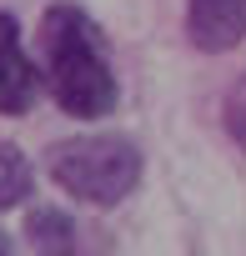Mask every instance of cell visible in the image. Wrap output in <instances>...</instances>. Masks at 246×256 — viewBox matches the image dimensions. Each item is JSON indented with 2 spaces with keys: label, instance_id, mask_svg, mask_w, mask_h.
I'll use <instances>...</instances> for the list:
<instances>
[{
  "label": "cell",
  "instance_id": "cell-1",
  "mask_svg": "<svg viewBox=\"0 0 246 256\" xmlns=\"http://www.w3.org/2000/svg\"><path fill=\"white\" fill-rule=\"evenodd\" d=\"M40 86L70 120H106L120 106V76L110 66V46L100 26L76 6L56 0L40 16Z\"/></svg>",
  "mask_w": 246,
  "mask_h": 256
},
{
  "label": "cell",
  "instance_id": "cell-2",
  "mask_svg": "<svg viewBox=\"0 0 246 256\" xmlns=\"http://www.w3.org/2000/svg\"><path fill=\"white\" fill-rule=\"evenodd\" d=\"M46 176L80 206L110 211L120 206L146 176V156L131 136L116 131H80L46 146Z\"/></svg>",
  "mask_w": 246,
  "mask_h": 256
},
{
  "label": "cell",
  "instance_id": "cell-3",
  "mask_svg": "<svg viewBox=\"0 0 246 256\" xmlns=\"http://www.w3.org/2000/svg\"><path fill=\"white\" fill-rule=\"evenodd\" d=\"M40 66L20 40V20L0 10V116H26L40 100Z\"/></svg>",
  "mask_w": 246,
  "mask_h": 256
},
{
  "label": "cell",
  "instance_id": "cell-4",
  "mask_svg": "<svg viewBox=\"0 0 246 256\" xmlns=\"http://www.w3.org/2000/svg\"><path fill=\"white\" fill-rule=\"evenodd\" d=\"M186 40L201 56H226L246 40V0H186Z\"/></svg>",
  "mask_w": 246,
  "mask_h": 256
},
{
  "label": "cell",
  "instance_id": "cell-5",
  "mask_svg": "<svg viewBox=\"0 0 246 256\" xmlns=\"http://www.w3.org/2000/svg\"><path fill=\"white\" fill-rule=\"evenodd\" d=\"M26 241L36 256H90L76 216L60 206H30L26 211Z\"/></svg>",
  "mask_w": 246,
  "mask_h": 256
},
{
  "label": "cell",
  "instance_id": "cell-6",
  "mask_svg": "<svg viewBox=\"0 0 246 256\" xmlns=\"http://www.w3.org/2000/svg\"><path fill=\"white\" fill-rule=\"evenodd\" d=\"M30 191H36V166H30V156H26L16 141L0 136V211H16L20 201H30Z\"/></svg>",
  "mask_w": 246,
  "mask_h": 256
},
{
  "label": "cell",
  "instance_id": "cell-7",
  "mask_svg": "<svg viewBox=\"0 0 246 256\" xmlns=\"http://www.w3.org/2000/svg\"><path fill=\"white\" fill-rule=\"evenodd\" d=\"M221 126H226V136L241 146V156H246V76H236L226 86V96H221Z\"/></svg>",
  "mask_w": 246,
  "mask_h": 256
},
{
  "label": "cell",
  "instance_id": "cell-8",
  "mask_svg": "<svg viewBox=\"0 0 246 256\" xmlns=\"http://www.w3.org/2000/svg\"><path fill=\"white\" fill-rule=\"evenodd\" d=\"M0 256H10V246H6V236H0Z\"/></svg>",
  "mask_w": 246,
  "mask_h": 256
}]
</instances>
